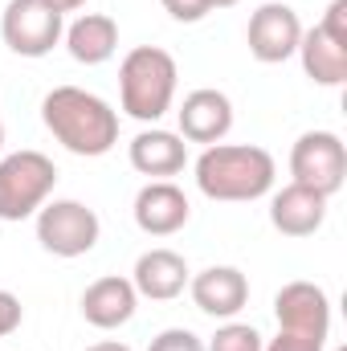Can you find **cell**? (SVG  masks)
I'll return each mask as SVG.
<instances>
[{"mask_svg": "<svg viewBox=\"0 0 347 351\" xmlns=\"http://www.w3.org/2000/svg\"><path fill=\"white\" fill-rule=\"evenodd\" d=\"M294 184H307L323 196H335L347 180V147L335 131H307L290 152Z\"/></svg>", "mask_w": 347, "mask_h": 351, "instance_id": "6", "label": "cell"}, {"mask_svg": "<svg viewBox=\"0 0 347 351\" xmlns=\"http://www.w3.org/2000/svg\"><path fill=\"white\" fill-rule=\"evenodd\" d=\"M339 351H347V348H339Z\"/></svg>", "mask_w": 347, "mask_h": 351, "instance_id": "29", "label": "cell"}, {"mask_svg": "<svg viewBox=\"0 0 347 351\" xmlns=\"http://www.w3.org/2000/svg\"><path fill=\"white\" fill-rule=\"evenodd\" d=\"M135 306H139V294H135L131 278H119V274L90 282L86 294H82V319L98 331H115V327L131 323Z\"/></svg>", "mask_w": 347, "mask_h": 351, "instance_id": "14", "label": "cell"}, {"mask_svg": "<svg viewBox=\"0 0 347 351\" xmlns=\"http://www.w3.org/2000/svg\"><path fill=\"white\" fill-rule=\"evenodd\" d=\"M62 33H66L62 12H53L41 0H8L0 16V37L21 58H45L62 41Z\"/></svg>", "mask_w": 347, "mask_h": 351, "instance_id": "7", "label": "cell"}, {"mask_svg": "<svg viewBox=\"0 0 347 351\" xmlns=\"http://www.w3.org/2000/svg\"><path fill=\"white\" fill-rule=\"evenodd\" d=\"M188 262L176 254V250H147L139 254L135 274H131V286L139 298H152V302H172L184 294L188 286Z\"/></svg>", "mask_w": 347, "mask_h": 351, "instance_id": "15", "label": "cell"}, {"mask_svg": "<svg viewBox=\"0 0 347 351\" xmlns=\"http://www.w3.org/2000/svg\"><path fill=\"white\" fill-rule=\"evenodd\" d=\"M62 37H66L70 58L82 62V66H102V62H110L115 49H119V25H115V16H106V12H82Z\"/></svg>", "mask_w": 347, "mask_h": 351, "instance_id": "17", "label": "cell"}, {"mask_svg": "<svg viewBox=\"0 0 347 351\" xmlns=\"http://www.w3.org/2000/svg\"><path fill=\"white\" fill-rule=\"evenodd\" d=\"M319 29H323L331 41L347 45V0H331V4H327V16L319 21Z\"/></svg>", "mask_w": 347, "mask_h": 351, "instance_id": "23", "label": "cell"}, {"mask_svg": "<svg viewBox=\"0 0 347 351\" xmlns=\"http://www.w3.org/2000/svg\"><path fill=\"white\" fill-rule=\"evenodd\" d=\"M176 82H180V70L172 53L160 45H139L119 66V102L131 119L156 123L172 110Z\"/></svg>", "mask_w": 347, "mask_h": 351, "instance_id": "3", "label": "cell"}, {"mask_svg": "<svg viewBox=\"0 0 347 351\" xmlns=\"http://www.w3.org/2000/svg\"><path fill=\"white\" fill-rule=\"evenodd\" d=\"M41 4H49L53 12H62V16H66V12H74V8H82L86 0H41Z\"/></svg>", "mask_w": 347, "mask_h": 351, "instance_id": "25", "label": "cell"}, {"mask_svg": "<svg viewBox=\"0 0 347 351\" xmlns=\"http://www.w3.org/2000/svg\"><path fill=\"white\" fill-rule=\"evenodd\" d=\"M58 184V168L41 152H12L0 160V221L33 217Z\"/></svg>", "mask_w": 347, "mask_h": 351, "instance_id": "4", "label": "cell"}, {"mask_svg": "<svg viewBox=\"0 0 347 351\" xmlns=\"http://www.w3.org/2000/svg\"><path fill=\"white\" fill-rule=\"evenodd\" d=\"M176 114H180V139L204 143V147L221 143L229 135V127H233V102H229V94H221V90H213V86L192 90Z\"/></svg>", "mask_w": 347, "mask_h": 351, "instance_id": "11", "label": "cell"}, {"mask_svg": "<svg viewBox=\"0 0 347 351\" xmlns=\"http://www.w3.org/2000/svg\"><path fill=\"white\" fill-rule=\"evenodd\" d=\"M274 156L254 143H213L196 160V188L208 200H258L274 188Z\"/></svg>", "mask_w": 347, "mask_h": 351, "instance_id": "2", "label": "cell"}, {"mask_svg": "<svg viewBox=\"0 0 347 351\" xmlns=\"http://www.w3.org/2000/svg\"><path fill=\"white\" fill-rule=\"evenodd\" d=\"M164 8H168V16L180 21V25H196V21H204L213 8H208V0H160Z\"/></svg>", "mask_w": 347, "mask_h": 351, "instance_id": "22", "label": "cell"}, {"mask_svg": "<svg viewBox=\"0 0 347 351\" xmlns=\"http://www.w3.org/2000/svg\"><path fill=\"white\" fill-rule=\"evenodd\" d=\"M0 143H4V123H0Z\"/></svg>", "mask_w": 347, "mask_h": 351, "instance_id": "28", "label": "cell"}, {"mask_svg": "<svg viewBox=\"0 0 347 351\" xmlns=\"http://www.w3.org/2000/svg\"><path fill=\"white\" fill-rule=\"evenodd\" d=\"M188 196L176 188L172 180H152L135 196V225L147 237H172L188 225Z\"/></svg>", "mask_w": 347, "mask_h": 351, "instance_id": "13", "label": "cell"}, {"mask_svg": "<svg viewBox=\"0 0 347 351\" xmlns=\"http://www.w3.org/2000/svg\"><path fill=\"white\" fill-rule=\"evenodd\" d=\"M41 119L66 152L86 156V160L106 156L119 143V110H110L106 98H98L82 86L49 90L41 102Z\"/></svg>", "mask_w": 347, "mask_h": 351, "instance_id": "1", "label": "cell"}, {"mask_svg": "<svg viewBox=\"0 0 347 351\" xmlns=\"http://www.w3.org/2000/svg\"><path fill=\"white\" fill-rule=\"evenodd\" d=\"M274 315H278V331L315 335V339L331 335V298L315 282H286L274 294Z\"/></svg>", "mask_w": 347, "mask_h": 351, "instance_id": "9", "label": "cell"}, {"mask_svg": "<svg viewBox=\"0 0 347 351\" xmlns=\"http://www.w3.org/2000/svg\"><path fill=\"white\" fill-rule=\"evenodd\" d=\"M188 290H192L196 311L213 319H233L250 302V278L237 265H208L196 278H188Z\"/></svg>", "mask_w": 347, "mask_h": 351, "instance_id": "10", "label": "cell"}, {"mask_svg": "<svg viewBox=\"0 0 347 351\" xmlns=\"http://www.w3.org/2000/svg\"><path fill=\"white\" fill-rule=\"evenodd\" d=\"M184 164H188V143H184L176 131L152 127V131H139V135L131 139V168H135V172L168 180V176L184 172Z\"/></svg>", "mask_w": 347, "mask_h": 351, "instance_id": "16", "label": "cell"}, {"mask_svg": "<svg viewBox=\"0 0 347 351\" xmlns=\"http://www.w3.org/2000/svg\"><path fill=\"white\" fill-rule=\"evenodd\" d=\"M237 0H208V8H233Z\"/></svg>", "mask_w": 347, "mask_h": 351, "instance_id": "27", "label": "cell"}, {"mask_svg": "<svg viewBox=\"0 0 347 351\" xmlns=\"http://www.w3.org/2000/svg\"><path fill=\"white\" fill-rule=\"evenodd\" d=\"M147 351H204V343H200L192 331H184V327H168V331H160V335L152 339Z\"/></svg>", "mask_w": 347, "mask_h": 351, "instance_id": "20", "label": "cell"}, {"mask_svg": "<svg viewBox=\"0 0 347 351\" xmlns=\"http://www.w3.org/2000/svg\"><path fill=\"white\" fill-rule=\"evenodd\" d=\"M327 339H315V335H294V331H278L270 343H261V351H323Z\"/></svg>", "mask_w": 347, "mask_h": 351, "instance_id": "21", "label": "cell"}, {"mask_svg": "<svg viewBox=\"0 0 347 351\" xmlns=\"http://www.w3.org/2000/svg\"><path fill=\"white\" fill-rule=\"evenodd\" d=\"M98 213L86 208L82 200H45L37 208V241L53 258H82L98 245Z\"/></svg>", "mask_w": 347, "mask_h": 351, "instance_id": "5", "label": "cell"}, {"mask_svg": "<svg viewBox=\"0 0 347 351\" xmlns=\"http://www.w3.org/2000/svg\"><path fill=\"white\" fill-rule=\"evenodd\" d=\"M21 319H25L21 298H16V294H8V290H0V339H4V335H12V331L21 327Z\"/></svg>", "mask_w": 347, "mask_h": 351, "instance_id": "24", "label": "cell"}, {"mask_svg": "<svg viewBox=\"0 0 347 351\" xmlns=\"http://www.w3.org/2000/svg\"><path fill=\"white\" fill-rule=\"evenodd\" d=\"M204 351H261V335L250 323H225L217 327V335L208 339Z\"/></svg>", "mask_w": 347, "mask_h": 351, "instance_id": "19", "label": "cell"}, {"mask_svg": "<svg viewBox=\"0 0 347 351\" xmlns=\"http://www.w3.org/2000/svg\"><path fill=\"white\" fill-rule=\"evenodd\" d=\"M298 58H302V70L315 86H344L347 82V45L331 41L319 25L302 29Z\"/></svg>", "mask_w": 347, "mask_h": 351, "instance_id": "18", "label": "cell"}, {"mask_svg": "<svg viewBox=\"0 0 347 351\" xmlns=\"http://www.w3.org/2000/svg\"><path fill=\"white\" fill-rule=\"evenodd\" d=\"M86 351H131L127 343H115V339H106V343H94V348H86Z\"/></svg>", "mask_w": 347, "mask_h": 351, "instance_id": "26", "label": "cell"}, {"mask_svg": "<svg viewBox=\"0 0 347 351\" xmlns=\"http://www.w3.org/2000/svg\"><path fill=\"white\" fill-rule=\"evenodd\" d=\"M246 41H250V53L258 58L261 66H278L286 58L298 53V41H302V21L290 4H261L258 12L250 16V29H246Z\"/></svg>", "mask_w": 347, "mask_h": 351, "instance_id": "8", "label": "cell"}, {"mask_svg": "<svg viewBox=\"0 0 347 351\" xmlns=\"http://www.w3.org/2000/svg\"><path fill=\"white\" fill-rule=\"evenodd\" d=\"M327 200L323 192L307 188V184H286L274 200H270V225L282 233V237H311L323 229L327 221Z\"/></svg>", "mask_w": 347, "mask_h": 351, "instance_id": "12", "label": "cell"}]
</instances>
